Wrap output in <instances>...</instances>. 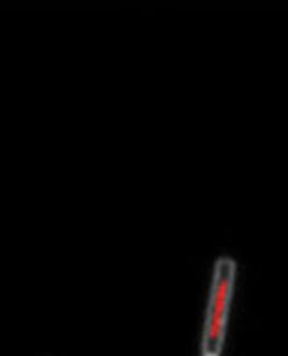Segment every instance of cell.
I'll use <instances>...</instances> for the list:
<instances>
[{
	"label": "cell",
	"mask_w": 288,
	"mask_h": 356,
	"mask_svg": "<svg viewBox=\"0 0 288 356\" xmlns=\"http://www.w3.org/2000/svg\"><path fill=\"white\" fill-rule=\"evenodd\" d=\"M237 264L232 257H218L213 266L211 292L205 315L204 337H202V355L221 356L226 339L228 313L236 289Z\"/></svg>",
	"instance_id": "1"
},
{
	"label": "cell",
	"mask_w": 288,
	"mask_h": 356,
	"mask_svg": "<svg viewBox=\"0 0 288 356\" xmlns=\"http://www.w3.org/2000/svg\"><path fill=\"white\" fill-rule=\"evenodd\" d=\"M202 356H204V355H202Z\"/></svg>",
	"instance_id": "2"
}]
</instances>
